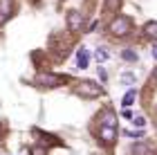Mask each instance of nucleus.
<instances>
[{"label":"nucleus","instance_id":"obj_1","mask_svg":"<svg viewBox=\"0 0 157 155\" xmlns=\"http://www.w3.org/2000/svg\"><path fill=\"white\" fill-rule=\"evenodd\" d=\"M105 32L110 34L112 38H126L132 34V18L126 16V14H115L108 25H105Z\"/></svg>","mask_w":157,"mask_h":155},{"label":"nucleus","instance_id":"obj_2","mask_svg":"<svg viewBox=\"0 0 157 155\" xmlns=\"http://www.w3.org/2000/svg\"><path fill=\"white\" fill-rule=\"evenodd\" d=\"M74 92L78 97H83V99H99V97L103 95V86L97 81H90V79H83L78 81L74 86Z\"/></svg>","mask_w":157,"mask_h":155},{"label":"nucleus","instance_id":"obj_3","mask_svg":"<svg viewBox=\"0 0 157 155\" xmlns=\"http://www.w3.org/2000/svg\"><path fill=\"white\" fill-rule=\"evenodd\" d=\"M85 23H88V18H85V14L78 11V9H70L65 14V27H67V32L72 34V36H76V34H81V32L88 29Z\"/></svg>","mask_w":157,"mask_h":155},{"label":"nucleus","instance_id":"obj_4","mask_svg":"<svg viewBox=\"0 0 157 155\" xmlns=\"http://www.w3.org/2000/svg\"><path fill=\"white\" fill-rule=\"evenodd\" d=\"M97 137H99V142H101L103 146H115L117 142V126H101L99 124V133H97Z\"/></svg>","mask_w":157,"mask_h":155},{"label":"nucleus","instance_id":"obj_5","mask_svg":"<svg viewBox=\"0 0 157 155\" xmlns=\"http://www.w3.org/2000/svg\"><path fill=\"white\" fill-rule=\"evenodd\" d=\"M117 122H119V117L110 106H105V108L99 112V124L101 126H117Z\"/></svg>","mask_w":157,"mask_h":155},{"label":"nucleus","instance_id":"obj_6","mask_svg":"<svg viewBox=\"0 0 157 155\" xmlns=\"http://www.w3.org/2000/svg\"><path fill=\"white\" fill-rule=\"evenodd\" d=\"M130 153L132 155H155V149L148 142H135L130 146Z\"/></svg>","mask_w":157,"mask_h":155},{"label":"nucleus","instance_id":"obj_7","mask_svg":"<svg viewBox=\"0 0 157 155\" xmlns=\"http://www.w3.org/2000/svg\"><path fill=\"white\" fill-rule=\"evenodd\" d=\"M141 36H144V38H151V41L157 38V20H148V23L141 27Z\"/></svg>","mask_w":157,"mask_h":155},{"label":"nucleus","instance_id":"obj_8","mask_svg":"<svg viewBox=\"0 0 157 155\" xmlns=\"http://www.w3.org/2000/svg\"><path fill=\"white\" fill-rule=\"evenodd\" d=\"M88 63H90V52L85 50V47H78V50H76V68L85 70Z\"/></svg>","mask_w":157,"mask_h":155},{"label":"nucleus","instance_id":"obj_9","mask_svg":"<svg viewBox=\"0 0 157 155\" xmlns=\"http://www.w3.org/2000/svg\"><path fill=\"white\" fill-rule=\"evenodd\" d=\"M121 2H124V0H103V11L105 14H119Z\"/></svg>","mask_w":157,"mask_h":155},{"label":"nucleus","instance_id":"obj_10","mask_svg":"<svg viewBox=\"0 0 157 155\" xmlns=\"http://www.w3.org/2000/svg\"><path fill=\"white\" fill-rule=\"evenodd\" d=\"M135 99H137V90H128V92L124 95V99H121V103H124L126 108H130V106L135 103Z\"/></svg>","mask_w":157,"mask_h":155},{"label":"nucleus","instance_id":"obj_11","mask_svg":"<svg viewBox=\"0 0 157 155\" xmlns=\"http://www.w3.org/2000/svg\"><path fill=\"white\" fill-rule=\"evenodd\" d=\"M94 59H97V63H99V65H101V63H105V61L110 59V54H108V50H105V47H97Z\"/></svg>","mask_w":157,"mask_h":155},{"label":"nucleus","instance_id":"obj_12","mask_svg":"<svg viewBox=\"0 0 157 155\" xmlns=\"http://www.w3.org/2000/svg\"><path fill=\"white\" fill-rule=\"evenodd\" d=\"M126 135L128 137H135V139H141V137H144V130H141V128L139 130H126Z\"/></svg>","mask_w":157,"mask_h":155},{"label":"nucleus","instance_id":"obj_13","mask_svg":"<svg viewBox=\"0 0 157 155\" xmlns=\"http://www.w3.org/2000/svg\"><path fill=\"white\" fill-rule=\"evenodd\" d=\"M121 56H124L126 61H137V54H135L132 50H124V54H121Z\"/></svg>","mask_w":157,"mask_h":155},{"label":"nucleus","instance_id":"obj_14","mask_svg":"<svg viewBox=\"0 0 157 155\" xmlns=\"http://www.w3.org/2000/svg\"><path fill=\"white\" fill-rule=\"evenodd\" d=\"M97 72H99V79H101V83H105V81H108V72H105V68H101V65H99V68H97Z\"/></svg>","mask_w":157,"mask_h":155},{"label":"nucleus","instance_id":"obj_15","mask_svg":"<svg viewBox=\"0 0 157 155\" xmlns=\"http://www.w3.org/2000/svg\"><path fill=\"white\" fill-rule=\"evenodd\" d=\"M119 79L124 81V83H135V74H130V72H126V74H121Z\"/></svg>","mask_w":157,"mask_h":155},{"label":"nucleus","instance_id":"obj_16","mask_svg":"<svg viewBox=\"0 0 157 155\" xmlns=\"http://www.w3.org/2000/svg\"><path fill=\"white\" fill-rule=\"evenodd\" d=\"M132 124H135V126H139V128H144V126H146V117H141V115H139V117H135V119H132Z\"/></svg>","mask_w":157,"mask_h":155},{"label":"nucleus","instance_id":"obj_17","mask_svg":"<svg viewBox=\"0 0 157 155\" xmlns=\"http://www.w3.org/2000/svg\"><path fill=\"white\" fill-rule=\"evenodd\" d=\"M151 81H153V83H157V65H155V70H153V74H151Z\"/></svg>","mask_w":157,"mask_h":155},{"label":"nucleus","instance_id":"obj_18","mask_svg":"<svg viewBox=\"0 0 157 155\" xmlns=\"http://www.w3.org/2000/svg\"><path fill=\"white\" fill-rule=\"evenodd\" d=\"M151 56H153V59H155V61H157V43H155V45H153V50H151Z\"/></svg>","mask_w":157,"mask_h":155}]
</instances>
